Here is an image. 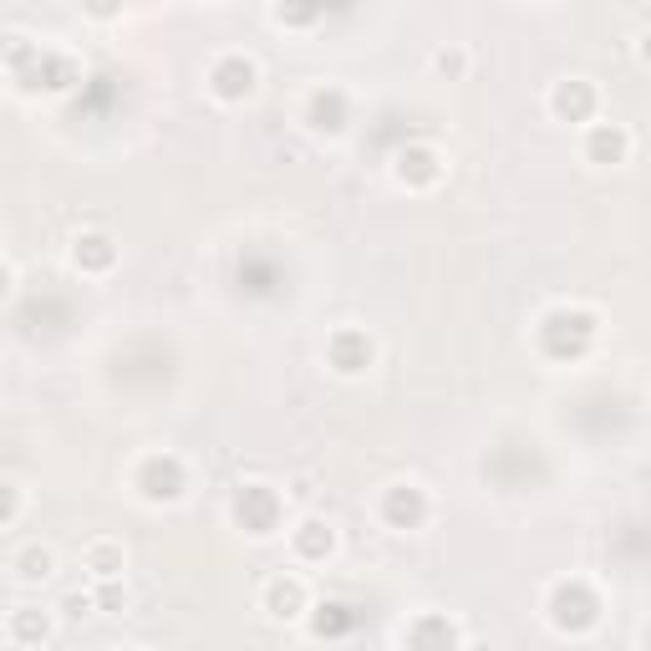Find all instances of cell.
<instances>
[{
	"label": "cell",
	"instance_id": "277c9868",
	"mask_svg": "<svg viewBox=\"0 0 651 651\" xmlns=\"http://www.w3.org/2000/svg\"><path fill=\"white\" fill-rule=\"evenodd\" d=\"M275 514H280V499L265 489V483H249L245 494L234 499V519L249 529V535H275Z\"/></svg>",
	"mask_w": 651,
	"mask_h": 651
},
{
	"label": "cell",
	"instance_id": "5bb4252c",
	"mask_svg": "<svg viewBox=\"0 0 651 651\" xmlns=\"http://www.w3.org/2000/svg\"><path fill=\"white\" fill-rule=\"evenodd\" d=\"M72 260H77V270H108V265L118 260V249H112L108 234H82L77 249H72Z\"/></svg>",
	"mask_w": 651,
	"mask_h": 651
},
{
	"label": "cell",
	"instance_id": "d6986e66",
	"mask_svg": "<svg viewBox=\"0 0 651 651\" xmlns=\"http://www.w3.org/2000/svg\"><path fill=\"white\" fill-rule=\"evenodd\" d=\"M428 636H433V641H458V631H453V626H443V621H433V626H418V631H407V641H428Z\"/></svg>",
	"mask_w": 651,
	"mask_h": 651
},
{
	"label": "cell",
	"instance_id": "e0dca14e",
	"mask_svg": "<svg viewBox=\"0 0 651 651\" xmlns=\"http://www.w3.org/2000/svg\"><path fill=\"white\" fill-rule=\"evenodd\" d=\"M21 514V489L11 479H0V525H11Z\"/></svg>",
	"mask_w": 651,
	"mask_h": 651
},
{
	"label": "cell",
	"instance_id": "44dd1931",
	"mask_svg": "<svg viewBox=\"0 0 651 651\" xmlns=\"http://www.w3.org/2000/svg\"><path fill=\"white\" fill-rule=\"evenodd\" d=\"M87 11H93V16H118L123 0H87Z\"/></svg>",
	"mask_w": 651,
	"mask_h": 651
},
{
	"label": "cell",
	"instance_id": "9a60e30c",
	"mask_svg": "<svg viewBox=\"0 0 651 651\" xmlns=\"http://www.w3.org/2000/svg\"><path fill=\"white\" fill-rule=\"evenodd\" d=\"M16 575L26 580V586H36V580H51L57 575V555H51L47 544H26L16 555Z\"/></svg>",
	"mask_w": 651,
	"mask_h": 651
},
{
	"label": "cell",
	"instance_id": "9c48e42d",
	"mask_svg": "<svg viewBox=\"0 0 651 651\" xmlns=\"http://www.w3.org/2000/svg\"><path fill=\"white\" fill-rule=\"evenodd\" d=\"M626 153H631V133L626 127H590L586 138V158L590 163H601V169H611V163H626Z\"/></svg>",
	"mask_w": 651,
	"mask_h": 651
},
{
	"label": "cell",
	"instance_id": "ac0fdd59",
	"mask_svg": "<svg viewBox=\"0 0 651 651\" xmlns=\"http://www.w3.org/2000/svg\"><path fill=\"white\" fill-rule=\"evenodd\" d=\"M62 605H66V616H93V611H97V590H72Z\"/></svg>",
	"mask_w": 651,
	"mask_h": 651
},
{
	"label": "cell",
	"instance_id": "7c38bea8",
	"mask_svg": "<svg viewBox=\"0 0 651 651\" xmlns=\"http://www.w3.org/2000/svg\"><path fill=\"white\" fill-rule=\"evenodd\" d=\"M123 565H127L123 544H112V540H93L87 550H82V570L93 575V580H118Z\"/></svg>",
	"mask_w": 651,
	"mask_h": 651
},
{
	"label": "cell",
	"instance_id": "5b68a950",
	"mask_svg": "<svg viewBox=\"0 0 651 651\" xmlns=\"http://www.w3.org/2000/svg\"><path fill=\"white\" fill-rule=\"evenodd\" d=\"M382 519L392 529H418L428 519V494H422L418 483H392L388 499H382Z\"/></svg>",
	"mask_w": 651,
	"mask_h": 651
},
{
	"label": "cell",
	"instance_id": "6da1fadb",
	"mask_svg": "<svg viewBox=\"0 0 651 651\" xmlns=\"http://www.w3.org/2000/svg\"><path fill=\"white\" fill-rule=\"evenodd\" d=\"M184 464L173 458V453H163V458H148V464L138 468V489L148 504H173V499L184 494Z\"/></svg>",
	"mask_w": 651,
	"mask_h": 651
},
{
	"label": "cell",
	"instance_id": "ffe728a7",
	"mask_svg": "<svg viewBox=\"0 0 651 651\" xmlns=\"http://www.w3.org/2000/svg\"><path fill=\"white\" fill-rule=\"evenodd\" d=\"M433 66H438V72H449V77H458V72H464V51H438V57H433Z\"/></svg>",
	"mask_w": 651,
	"mask_h": 651
},
{
	"label": "cell",
	"instance_id": "3957f363",
	"mask_svg": "<svg viewBox=\"0 0 651 651\" xmlns=\"http://www.w3.org/2000/svg\"><path fill=\"white\" fill-rule=\"evenodd\" d=\"M255 82H260V72H255L249 57H224V62L209 72V93H214L219 102H245V97L255 93Z\"/></svg>",
	"mask_w": 651,
	"mask_h": 651
},
{
	"label": "cell",
	"instance_id": "4fadbf2b",
	"mask_svg": "<svg viewBox=\"0 0 651 651\" xmlns=\"http://www.w3.org/2000/svg\"><path fill=\"white\" fill-rule=\"evenodd\" d=\"M336 550V529L321 525V519H306V525L295 529V555L300 560H326Z\"/></svg>",
	"mask_w": 651,
	"mask_h": 651
},
{
	"label": "cell",
	"instance_id": "7a4b0ae2",
	"mask_svg": "<svg viewBox=\"0 0 651 651\" xmlns=\"http://www.w3.org/2000/svg\"><path fill=\"white\" fill-rule=\"evenodd\" d=\"M550 621H555L560 631H590L595 626V595L586 586H560L550 595Z\"/></svg>",
	"mask_w": 651,
	"mask_h": 651
},
{
	"label": "cell",
	"instance_id": "7402d4cb",
	"mask_svg": "<svg viewBox=\"0 0 651 651\" xmlns=\"http://www.w3.org/2000/svg\"><path fill=\"white\" fill-rule=\"evenodd\" d=\"M11 291H16V270H11V265H0V300H5Z\"/></svg>",
	"mask_w": 651,
	"mask_h": 651
},
{
	"label": "cell",
	"instance_id": "8fae6325",
	"mask_svg": "<svg viewBox=\"0 0 651 651\" xmlns=\"http://www.w3.org/2000/svg\"><path fill=\"white\" fill-rule=\"evenodd\" d=\"M438 173H443V163H438L433 148H403V153H397V179H403V184L428 188V184H438Z\"/></svg>",
	"mask_w": 651,
	"mask_h": 651
},
{
	"label": "cell",
	"instance_id": "ba28073f",
	"mask_svg": "<svg viewBox=\"0 0 651 651\" xmlns=\"http://www.w3.org/2000/svg\"><path fill=\"white\" fill-rule=\"evenodd\" d=\"M372 357L377 352H372V342H367L361 331H342V336L331 342V367H336L342 377H361L367 367H372Z\"/></svg>",
	"mask_w": 651,
	"mask_h": 651
},
{
	"label": "cell",
	"instance_id": "52a82bcc",
	"mask_svg": "<svg viewBox=\"0 0 651 651\" xmlns=\"http://www.w3.org/2000/svg\"><path fill=\"white\" fill-rule=\"evenodd\" d=\"M550 112H555L560 123H586L590 112H595V87L580 77L560 82L555 93H550Z\"/></svg>",
	"mask_w": 651,
	"mask_h": 651
},
{
	"label": "cell",
	"instance_id": "2e32d148",
	"mask_svg": "<svg viewBox=\"0 0 651 651\" xmlns=\"http://www.w3.org/2000/svg\"><path fill=\"white\" fill-rule=\"evenodd\" d=\"M47 636H51L47 611H16L11 616V641H47Z\"/></svg>",
	"mask_w": 651,
	"mask_h": 651
},
{
	"label": "cell",
	"instance_id": "8992f818",
	"mask_svg": "<svg viewBox=\"0 0 651 651\" xmlns=\"http://www.w3.org/2000/svg\"><path fill=\"white\" fill-rule=\"evenodd\" d=\"M306 580H295V575H275L270 586H265V611L275 621H295V616H306Z\"/></svg>",
	"mask_w": 651,
	"mask_h": 651
},
{
	"label": "cell",
	"instance_id": "30bf717a",
	"mask_svg": "<svg viewBox=\"0 0 651 651\" xmlns=\"http://www.w3.org/2000/svg\"><path fill=\"white\" fill-rule=\"evenodd\" d=\"M306 123L316 127V133H342V127H346V97L336 93V87H321V93H310Z\"/></svg>",
	"mask_w": 651,
	"mask_h": 651
}]
</instances>
